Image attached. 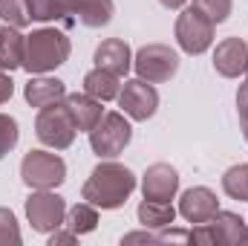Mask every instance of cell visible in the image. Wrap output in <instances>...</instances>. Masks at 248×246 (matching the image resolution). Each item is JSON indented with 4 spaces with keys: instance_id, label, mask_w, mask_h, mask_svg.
I'll return each instance as SVG.
<instances>
[{
    "instance_id": "14",
    "label": "cell",
    "mask_w": 248,
    "mask_h": 246,
    "mask_svg": "<svg viewBox=\"0 0 248 246\" xmlns=\"http://www.w3.org/2000/svg\"><path fill=\"white\" fill-rule=\"evenodd\" d=\"M93 61H95L98 70H107V72L124 78L130 72V67H133V53H130V47L124 44L122 38H107V41H101L95 47Z\"/></svg>"
},
{
    "instance_id": "34",
    "label": "cell",
    "mask_w": 248,
    "mask_h": 246,
    "mask_svg": "<svg viewBox=\"0 0 248 246\" xmlns=\"http://www.w3.org/2000/svg\"><path fill=\"white\" fill-rule=\"evenodd\" d=\"M243 75H246V78H248V64H246V72H243Z\"/></svg>"
},
{
    "instance_id": "31",
    "label": "cell",
    "mask_w": 248,
    "mask_h": 246,
    "mask_svg": "<svg viewBox=\"0 0 248 246\" xmlns=\"http://www.w3.org/2000/svg\"><path fill=\"white\" fill-rule=\"evenodd\" d=\"M12 96H15V81H12V72L0 70V105H6Z\"/></svg>"
},
{
    "instance_id": "19",
    "label": "cell",
    "mask_w": 248,
    "mask_h": 246,
    "mask_svg": "<svg viewBox=\"0 0 248 246\" xmlns=\"http://www.w3.org/2000/svg\"><path fill=\"white\" fill-rule=\"evenodd\" d=\"M119 90H122V78L119 75H113V72H107V70H90L87 75H84V93H90L93 99H98V102H113V99H119Z\"/></svg>"
},
{
    "instance_id": "25",
    "label": "cell",
    "mask_w": 248,
    "mask_h": 246,
    "mask_svg": "<svg viewBox=\"0 0 248 246\" xmlns=\"http://www.w3.org/2000/svg\"><path fill=\"white\" fill-rule=\"evenodd\" d=\"M193 9L202 12L211 23H225L234 12V0H193Z\"/></svg>"
},
{
    "instance_id": "32",
    "label": "cell",
    "mask_w": 248,
    "mask_h": 246,
    "mask_svg": "<svg viewBox=\"0 0 248 246\" xmlns=\"http://www.w3.org/2000/svg\"><path fill=\"white\" fill-rule=\"evenodd\" d=\"M75 241H78V235H75L72 229H66V232H61V229L49 232V246H55V244H75Z\"/></svg>"
},
{
    "instance_id": "15",
    "label": "cell",
    "mask_w": 248,
    "mask_h": 246,
    "mask_svg": "<svg viewBox=\"0 0 248 246\" xmlns=\"http://www.w3.org/2000/svg\"><path fill=\"white\" fill-rule=\"evenodd\" d=\"M63 105H66V110H69L75 127L84 130V133H90V130L98 124V119L104 116L101 102L93 99L90 93H66V96H63Z\"/></svg>"
},
{
    "instance_id": "30",
    "label": "cell",
    "mask_w": 248,
    "mask_h": 246,
    "mask_svg": "<svg viewBox=\"0 0 248 246\" xmlns=\"http://www.w3.org/2000/svg\"><path fill=\"white\" fill-rule=\"evenodd\" d=\"M122 244H159V235H156L153 229H144V226H141V232H130V235H124Z\"/></svg>"
},
{
    "instance_id": "23",
    "label": "cell",
    "mask_w": 248,
    "mask_h": 246,
    "mask_svg": "<svg viewBox=\"0 0 248 246\" xmlns=\"http://www.w3.org/2000/svg\"><path fill=\"white\" fill-rule=\"evenodd\" d=\"M222 191H225L231 200L248 203V162L231 165V168L222 174Z\"/></svg>"
},
{
    "instance_id": "9",
    "label": "cell",
    "mask_w": 248,
    "mask_h": 246,
    "mask_svg": "<svg viewBox=\"0 0 248 246\" xmlns=\"http://www.w3.org/2000/svg\"><path fill=\"white\" fill-rule=\"evenodd\" d=\"M179 53L168 44H147L133 55V70L139 78L150 81V84H162L170 81L179 72Z\"/></svg>"
},
{
    "instance_id": "18",
    "label": "cell",
    "mask_w": 248,
    "mask_h": 246,
    "mask_svg": "<svg viewBox=\"0 0 248 246\" xmlns=\"http://www.w3.org/2000/svg\"><path fill=\"white\" fill-rule=\"evenodd\" d=\"M116 3L113 0H75V20L87 29H101L113 20Z\"/></svg>"
},
{
    "instance_id": "35",
    "label": "cell",
    "mask_w": 248,
    "mask_h": 246,
    "mask_svg": "<svg viewBox=\"0 0 248 246\" xmlns=\"http://www.w3.org/2000/svg\"><path fill=\"white\" fill-rule=\"evenodd\" d=\"M243 244H248V235H246V241H243Z\"/></svg>"
},
{
    "instance_id": "21",
    "label": "cell",
    "mask_w": 248,
    "mask_h": 246,
    "mask_svg": "<svg viewBox=\"0 0 248 246\" xmlns=\"http://www.w3.org/2000/svg\"><path fill=\"white\" fill-rule=\"evenodd\" d=\"M176 214H179V211H176L170 203H159V200H141V206H139V211H136L139 223H141L144 229H153V232H159V229H165V226H173Z\"/></svg>"
},
{
    "instance_id": "28",
    "label": "cell",
    "mask_w": 248,
    "mask_h": 246,
    "mask_svg": "<svg viewBox=\"0 0 248 246\" xmlns=\"http://www.w3.org/2000/svg\"><path fill=\"white\" fill-rule=\"evenodd\" d=\"M237 116H240V127L248 142V81L240 84V90H237Z\"/></svg>"
},
{
    "instance_id": "26",
    "label": "cell",
    "mask_w": 248,
    "mask_h": 246,
    "mask_svg": "<svg viewBox=\"0 0 248 246\" xmlns=\"http://www.w3.org/2000/svg\"><path fill=\"white\" fill-rule=\"evenodd\" d=\"M17 142H20V124H17V119L9 116V113H0V159L6 154H12L17 148Z\"/></svg>"
},
{
    "instance_id": "5",
    "label": "cell",
    "mask_w": 248,
    "mask_h": 246,
    "mask_svg": "<svg viewBox=\"0 0 248 246\" xmlns=\"http://www.w3.org/2000/svg\"><path fill=\"white\" fill-rule=\"evenodd\" d=\"M133 139V124L124 119V113L110 110L104 113L98 124L90 130V148L98 159H116Z\"/></svg>"
},
{
    "instance_id": "4",
    "label": "cell",
    "mask_w": 248,
    "mask_h": 246,
    "mask_svg": "<svg viewBox=\"0 0 248 246\" xmlns=\"http://www.w3.org/2000/svg\"><path fill=\"white\" fill-rule=\"evenodd\" d=\"M75 133L78 127L72 122L69 110L63 102H55V105H46L38 110L35 116V136L41 145L52 148V151H66L72 142H75Z\"/></svg>"
},
{
    "instance_id": "16",
    "label": "cell",
    "mask_w": 248,
    "mask_h": 246,
    "mask_svg": "<svg viewBox=\"0 0 248 246\" xmlns=\"http://www.w3.org/2000/svg\"><path fill=\"white\" fill-rule=\"evenodd\" d=\"M63 96H66V84L61 78H52V75H32L23 87V99L38 110L46 105L63 102Z\"/></svg>"
},
{
    "instance_id": "1",
    "label": "cell",
    "mask_w": 248,
    "mask_h": 246,
    "mask_svg": "<svg viewBox=\"0 0 248 246\" xmlns=\"http://www.w3.org/2000/svg\"><path fill=\"white\" fill-rule=\"evenodd\" d=\"M133 191H136V174L116 159H104L90 171L87 183L81 188V200L93 203L101 211H113V209H122Z\"/></svg>"
},
{
    "instance_id": "24",
    "label": "cell",
    "mask_w": 248,
    "mask_h": 246,
    "mask_svg": "<svg viewBox=\"0 0 248 246\" xmlns=\"http://www.w3.org/2000/svg\"><path fill=\"white\" fill-rule=\"evenodd\" d=\"M0 18L9 23V26H29L32 23V15H29V0H0Z\"/></svg>"
},
{
    "instance_id": "2",
    "label": "cell",
    "mask_w": 248,
    "mask_h": 246,
    "mask_svg": "<svg viewBox=\"0 0 248 246\" xmlns=\"http://www.w3.org/2000/svg\"><path fill=\"white\" fill-rule=\"evenodd\" d=\"M72 53V44L66 38V32L55 29V26H41L32 29L26 35V53H23V70L29 75H46L52 70H58L66 64Z\"/></svg>"
},
{
    "instance_id": "29",
    "label": "cell",
    "mask_w": 248,
    "mask_h": 246,
    "mask_svg": "<svg viewBox=\"0 0 248 246\" xmlns=\"http://www.w3.org/2000/svg\"><path fill=\"white\" fill-rule=\"evenodd\" d=\"M190 244V229H170V226H165V229H159V244Z\"/></svg>"
},
{
    "instance_id": "8",
    "label": "cell",
    "mask_w": 248,
    "mask_h": 246,
    "mask_svg": "<svg viewBox=\"0 0 248 246\" xmlns=\"http://www.w3.org/2000/svg\"><path fill=\"white\" fill-rule=\"evenodd\" d=\"M176 44L182 47L187 55H202L214 47V35H217V23H211L202 12H196L193 6H187L179 12L176 26H173Z\"/></svg>"
},
{
    "instance_id": "7",
    "label": "cell",
    "mask_w": 248,
    "mask_h": 246,
    "mask_svg": "<svg viewBox=\"0 0 248 246\" xmlns=\"http://www.w3.org/2000/svg\"><path fill=\"white\" fill-rule=\"evenodd\" d=\"M23 209H26V220L41 235L61 229L63 220H66V200L61 194H55V188H35L26 197Z\"/></svg>"
},
{
    "instance_id": "12",
    "label": "cell",
    "mask_w": 248,
    "mask_h": 246,
    "mask_svg": "<svg viewBox=\"0 0 248 246\" xmlns=\"http://www.w3.org/2000/svg\"><path fill=\"white\" fill-rule=\"evenodd\" d=\"M187 223H205L219 211V200L208 185H193L179 197V209H176Z\"/></svg>"
},
{
    "instance_id": "3",
    "label": "cell",
    "mask_w": 248,
    "mask_h": 246,
    "mask_svg": "<svg viewBox=\"0 0 248 246\" xmlns=\"http://www.w3.org/2000/svg\"><path fill=\"white\" fill-rule=\"evenodd\" d=\"M248 235V223L237 211H217L205 223H193L190 229V244L202 246H237Z\"/></svg>"
},
{
    "instance_id": "22",
    "label": "cell",
    "mask_w": 248,
    "mask_h": 246,
    "mask_svg": "<svg viewBox=\"0 0 248 246\" xmlns=\"http://www.w3.org/2000/svg\"><path fill=\"white\" fill-rule=\"evenodd\" d=\"M63 226L72 229L78 238H81V235H90V232L98 229V209H95L93 203H87V200H84V203H75L72 209H66Z\"/></svg>"
},
{
    "instance_id": "20",
    "label": "cell",
    "mask_w": 248,
    "mask_h": 246,
    "mask_svg": "<svg viewBox=\"0 0 248 246\" xmlns=\"http://www.w3.org/2000/svg\"><path fill=\"white\" fill-rule=\"evenodd\" d=\"M29 15L38 23H52V20H75V0H29Z\"/></svg>"
},
{
    "instance_id": "17",
    "label": "cell",
    "mask_w": 248,
    "mask_h": 246,
    "mask_svg": "<svg viewBox=\"0 0 248 246\" xmlns=\"http://www.w3.org/2000/svg\"><path fill=\"white\" fill-rule=\"evenodd\" d=\"M23 53H26V35H20L17 26H0V70L15 72L23 67Z\"/></svg>"
},
{
    "instance_id": "11",
    "label": "cell",
    "mask_w": 248,
    "mask_h": 246,
    "mask_svg": "<svg viewBox=\"0 0 248 246\" xmlns=\"http://www.w3.org/2000/svg\"><path fill=\"white\" fill-rule=\"evenodd\" d=\"M179 191V171L168 162H153L144 177H141V194L144 200H159V203H170Z\"/></svg>"
},
{
    "instance_id": "10",
    "label": "cell",
    "mask_w": 248,
    "mask_h": 246,
    "mask_svg": "<svg viewBox=\"0 0 248 246\" xmlns=\"http://www.w3.org/2000/svg\"><path fill=\"white\" fill-rule=\"evenodd\" d=\"M119 107H122V113L127 119L147 122L159 110V90L150 81H144V78L136 75V78H130V81L122 84V90H119Z\"/></svg>"
},
{
    "instance_id": "13",
    "label": "cell",
    "mask_w": 248,
    "mask_h": 246,
    "mask_svg": "<svg viewBox=\"0 0 248 246\" xmlns=\"http://www.w3.org/2000/svg\"><path fill=\"white\" fill-rule=\"evenodd\" d=\"M248 64V44L243 38H225L214 50V70L222 78H240Z\"/></svg>"
},
{
    "instance_id": "33",
    "label": "cell",
    "mask_w": 248,
    "mask_h": 246,
    "mask_svg": "<svg viewBox=\"0 0 248 246\" xmlns=\"http://www.w3.org/2000/svg\"><path fill=\"white\" fill-rule=\"evenodd\" d=\"M159 3H162L165 9H182V6H185L187 0H159Z\"/></svg>"
},
{
    "instance_id": "6",
    "label": "cell",
    "mask_w": 248,
    "mask_h": 246,
    "mask_svg": "<svg viewBox=\"0 0 248 246\" xmlns=\"http://www.w3.org/2000/svg\"><path fill=\"white\" fill-rule=\"evenodd\" d=\"M20 180L23 185L35 188H58L66 183V162L55 151H29L20 159Z\"/></svg>"
},
{
    "instance_id": "27",
    "label": "cell",
    "mask_w": 248,
    "mask_h": 246,
    "mask_svg": "<svg viewBox=\"0 0 248 246\" xmlns=\"http://www.w3.org/2000/svg\"><path fill=\"white\" fill-rule=\"evenodd\" d=\"M20 241H23V235H20V223H17L15 211L0 206V246H17Z\"/></svg>"
}]
</instances>
